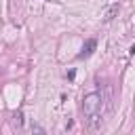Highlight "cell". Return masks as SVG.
I'll use <instances>...</instances> for the list:
<instances>
[{"instance_id": "7a4b0ae2", "label": "cell", "mask_w": 135, "mask_h": 135, "mask_svg": "<svg viewBox=\"0 0 135 135\" xmlns=\"http://www.w3.org/2000/svg\"><path fill=\"white\" fill-rule=\"evenodd\" d=\"M95 49H97V40H95V38H89V40L82 44V51L78 53V57H80V59H84V57L93 55V51H95Z\"/></svg>"}, {"instance_id": "3957f363", "label": "cell", "mask_w": 135, "mask_h": 135, "mask_svg": "<svg viewBox=\"0 0 135 135\" xmlns=\"http://www.w3.org/2000/svg\"><path fill=\"white\" fill-rule=\"evenodd\" d=\"M116 13H118V4H114V6H110V8L105 11V15H103V19H105V21H112Z\"/></svg>"}, {"instance_id": "277c9868", "label": "cell", "mask_w": 135, "mask_h": 135, "mask_svg": "<svg viewBox=\"0 0 135 135\" xmlns=\"http://www.w3.org/2000/svg\"><path fill=\"white\" fill-rule=\"evenodd\" d=\"M21 122H23V116H21V112H17V114H15V124L21 127Z\"/></svg>"}, {"instance_id": "6da1fadb", "label": "cell", "mask_w": 135, "mask_h": 135, "mask_svg": "<svg viewBox=\"0 0 135 135\" xmlns=\"http://www.w3.org/2000/svg\"><path fill=\"white\" fill-rule=\"evenodd\" d=\"M101 105H103V97L99 93H89L82 99V112L91 129L101 127Z\"/></svg>"}, {"instance_id": "5b68a950", "label": "cell", "mask_w": 135, "mask_h": 135, "mask_svg": "<svg viewBox=\"0 0 135 135\" xmlns=\"http://www.w3.org/2000/svg\"><path fill=\"white\" fill-rule=\"evenodd\" d=\"M32 131H36V133H42V129H40L38 124H32Z\"/></svg>"}]
</instances>
